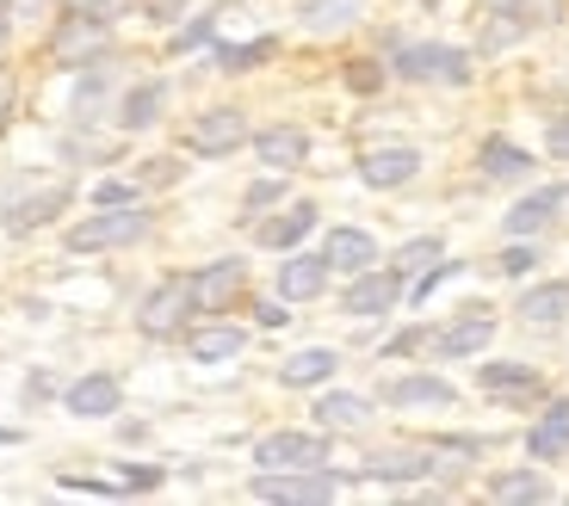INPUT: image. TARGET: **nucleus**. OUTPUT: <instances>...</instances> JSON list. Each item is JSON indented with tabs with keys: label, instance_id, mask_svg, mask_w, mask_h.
Listing matches in <instances>:
<instances>
[{
	"label": "nucleus",
	"instance_id": "nucleus-1",
	"mask_svg": "<svg viewBox=\"0 0 569 506\" xmlns=\"http://www.w3.org/2000/svg\"><path fill=\"white\" fill-rule=\"evenodd\" d=\"M149 235V211L137 204H106L100 216H87V223L69 229V247L74 253H106V247H130V241Z\"/></svg>",
	"mask_w": 569,
	"mask_h": 506
},
{
	"label": "nucleus",
	"instance_id": "nucleus-2",
	"mask_svg": "<svg viewBox=\"0 0 569 506\" xmlns=\"http://www.w3.org/2000/svg\"><path fill=\"white\" fill-rule=\"evenodd\" d=\"M397 74H402V81L465 87L470 81V57L458 50V43H402V50H397Z\"/></svg>",
	"mask_w": 569,
	"mask_h": 506
},
{
	"label": "nucleus",
	"instance_id": "nucleus-3",
	"mask_svg": "<svg viewBox=\"0 0 569 506\" xmlns=\"http://www.w3.org/2000/svg\"><path fill=\"white\" fill-rule=\"evenodd\" d=\"M341 494V476H328L322 464L316 469H260L254 476V500H291V506H316Z\"/></svg>",
	"mask_w": 569,
	"mask_h": 506
},
{
	"label": "nucleus",
	"instance_id": "nucleus-4",
	"mask_svg": "<svg viewBox=\"0 0 569 506\" xmlns=\"http://www.w3.org/2000/svg\"><path fill=\"white\" fill-rule=\"evenodd\" d=\"M402 272L397 266H366V272H353V284H347V296H341V310L347 315H359V322H371V315H390L397 310V296H402Z\"/></svg>",
	"mask_w": 569,
	"mask_h": 506
},
{
	"label": "nucleus",
	"instance_id": "nucleus-5",
	"mask_svg": "<svg viewBox=\"0 0 569 506\" xmlns=\"http://www.w3.org/2000/svg\"><path fill=\"white\" fill-rule=\"evenodd\" d=\"M100 50H106V13H81V7H74V13L57 26V38H50V57L69 62V69L100 62Z\"/></svg>",
	"mask_w": 569,
	"mask_h": 506
},
{
	"label": "nucleus",
	"instance_id": "nucleus-6",
	"mask_svg": "<svg viewBox=\"0 0 569 506\" xmlns=\"http://www.w3.org/2000/svg\"><path fill=\"white\" fill-rule=\"evenodd\" d=\"M254 464L260 469H316V464H328V438L322 433H267L254 445Z\"/></svg>",
	"mask_w": 569,
	"mask_h": 506
},
{
	"label": "nucleus",
	"instance_id": "nucleus-7",
	"mask_svg": "<svg viewBox=\"0 0 569 506\" xmlns=\"http://www.w3.org/2000/svg\"><path fill=\"white\" fill-rule=\"evenodd\" d=\"M199 310L192 303V279H173V284H161L156 296H142V310H137V327L149 340H161V334H180V322Z\"/></svg>",
	"mask_w": 569,
	"mask_h": 506
},
{
	"label": "nucleus",
	"instance_id": "nucleus-8",
	"mask_svg": "<svg viewBox=\"0 0 569 506\" xmlns=\"http://www.w3.org/2000/svg\"><path fill=\"white\" fill-rule=\"evenodd\" d=\"M242 284H248L242 260H211V266L192 272V303H199L204 315H217V310H229V303L242 296Z\"/></svg>",
	"mask_w": 569,
	"mask_h": 506
},
{
	"label": "nucleus",
	"instance_id": "nucleus-9",
	"mask_svg": "<svg viewBox=\"0 0 569 506\" xmlns=\"http://www.w3.org/2000/svg\"><path fill=\"white\" fill-rule=\"evenodd\" d=\"M186 142H192L199 155H229V149L248 142V118L236 112V105H217V112H204L199 124L186 130Z\"/></svg>",
	"mask_w": 569,
	"mask_h": 506
},
{
	"label": "nucleus",
	"instance_id": "nucleus-10",
	"mask_svg": "<svg viewBox=\"0 0 569 506\" xmlns=\"http://www.w3.org/2000/svg\"><path fill=\"white\" fill-rule=\"evenodd\" d=\"M489 340H496V315H489V310H465L458 322H446L440 334H433V352H440V358H465V352H483Z\"/></svg>",
	"mask_w": 569,
	"mask_h": 506
},
{
	"label": "nucleus",
	"instance_id": "nucleus-11",
	"mask_svg": "<svg viewBox=\"0 0 569 506\" xmlns=\"http://www.w3.org/2000/svg\"><path fill=\"white\" fill-rule=\"evenodd\" d=\"M557 211H563V185H539L532 198H520V204L501 216V229H508L513 241H532V235H545V229H551Z\"/></svg>",
	"mask_w": 569,
	"mask_h": 506
},
{
	"label": "nucleus",
	"instance_id": "nucleus-12",
	"mask_svg": "<svg viewBox=\"0 0 569 506\" xmlns=\"http://www.w3.org/2000/svg\"><path fill=\"white\" fill-rule=\"evenodd\" d=\"M254 155H260V168H272V173H298L303 161H310V136H303L298 124H272L254 136Z\"/></svg>",
	"mask_w": 569,
	"mask_h": 506
},
{
	"label": "nucleus",
	"instance_id": "nucleus-13",
	"mask_svg": "<svg viewBox=\"0 0 569 506\" xmlns=\"http://www.w3.org/2000/svg\"><path fill=\"white\" fill-rule=\"evenodd\" d=\"M328 291V260L322 253H291L279 266V296L284 303H316Z\"/></svg>",
	"mask_w": 569,
	"mask_h": 506
},
{
	"label": "nucleus",
	"instance_id": "nucleus-14",
	"mask_svg": "<svg viewBox=\"0 0 569 506\" xmlns=\"http://www.w3.org/2000/svg\"><path fill=\"white\" fill-rule=\"evenodd\" d=\"M118 377L112 371H87L81 383H69V414L74 421H106V414H118Z\"/></svg>",
	"mask_w": 569,
	"mask_h": 506
},
{
	"label": "nucleus",
	"instance_id": "nucleus-15",
	"mask_svg": "<svg viewBox=\"0 0 569 506\" xmlns=\"http://www.w3.org/2000/svg\"><path fill=\"white\" fill-rule=\"evenodd\" d=\"M415 173H421V149H366V161H359V180L378 185V192L409 185Z\"/></svg>",
	"mask_w": 569,
	"mask_h": 506
},
{
	"label": "nucleus",
	"instance_id": "nucleus-16",
	"mask_svg": "<svg viewBox=\"0 0 569 506\" xmlns=\"http://www.w3.org/2000/svg\"><path fill=\"white\" fill-rule=\"evenodd\" d=\"M322 260H328V272H366V266H378V241L366 235V229H328V241H322Z\"/></svg>",
	"mask_w": 569,
	"mask_h": 506
},
{
	"label": "nucleus",
	"instance_id": "nucleus-17",
	"mask_svg": "<svg viewBox=\"0 0 569 506\" xmlns=\"http://www.w3.org/2000/svg\"><path fill=\"white\" fill-rule=\"evenodd\" d=\"M385 402H390V408H452L458 389L446 377H397L385 389Z\"/></svg>",
	"mask_w": 569,
	"mask_h": 506
},
{
	"label": "nucleus",
	"instance_id": "nucleus-18",
	"mask_svg": "<svg viewBox=\"0 0 569 506\" xmlns=\"http://www.w3.org/2000/svg\"><path fill=\"white\" fill-rule=\"evenodd\" d=\"M527 451L539 464H557V457H563L569 451V402H551V408H545V421L527 433Z\"/></svg>",
	"mask_w": 569,
	"mask_h": 506
},
{
	"label": "nucleus",
	"instance_id": "nucleus-19",
	"mask_svg": "<svg viewBox=\"0 0 569 506\" xmlns=\"http://www.w3.org/2000/svg\"><path fill=\"white\" fill-rule=\"evenodd\" d=\"M335 371H341V352H335V346H310V352H298V358H284L279 377L291 383V389H310V383H328Z\"/></svg>",
	"mask_w": 569,
	"mask_h": 506
},
{
	"label": "nucleus",
	"instance_id": "nucleus-20",
	"mask_svg": "<svg viewBox=\"0 0 569 506\" xmlns=\"http://www.w3.org/2000/svg\"><path fill=\"white\" fill-rule=\"evenodd\" d=\"M316 229V204H291L284 216H272V223H260V247H298L303 235Z\"/></svg>",
	"mask_w": 569,
	"mask_h": 506
},
{
	"label": "nucleus",
	"instance_id": "nucleus-21",
	"mask_svg": "<svg viewBox=\"0 0 569 506\" xmlns=\"http://www.w3.org/2000/svg\"><path fill=\"white\" fill-rule=\"evenodd\" d=\"M161 105H168V81H142V87H130L118 124H124V130H149L161 118Z\"/></svg>",
	"mask_w": 569,
	"mask_h": 506
},
{
	"label": "nucleus",
	"instance_id": "nucleus-22",
	"mask_svg": "<svg viewBox=\"0 0 569 506\" xmlns=\"http://www.w3.org/2000/svg\"><path fill=\"white\" fill-rule=\"evenodd\" d=\"M316 421H322L328 433H353V426L371 421V402L366 395H322V402H316Z\"/></svg>",
	"mask_w": 569,
	"mask_h": 506
},
{
	"label": "nucleus",
	"instance_id": "nucleus-23",
	"mask_svg": "<svg viewBox=\"0 0 569 506\" xmlns=\"http://www.w3.org/2000/svg\"><path fill=\"white\" fill-rule=\"evenodd\" d=\"M366 19V0H303V26L310 31H347Z\"/></svg>",
	"mask_w": 569,
	"mask_h": 506
},
{
	"label": "nucleus",
	"instance_id": "nucleus-24",
	"mask_svg": "<svg viewBox=\"0 0 569 506\" xmlns=\"http://www.w3.org/2000/svg\"><path fill=\"white\" fill-rule=\"evenodd\" d=\"M527 173H532V155H527V149H513V142H483V180H501V185H508V180H527Z\"/></svg>",
	"mask_w": 569,
	"mask_h": 506
},
{
	"label": "nucleus",
	"instance_id": "nucleus-25",
	"mask_svg": "<svg viewBox=\"0 0 569 506\" xmlns=\"http://www.w3.org/2000/svg\"><path fill=\"white\" fill-rule=\"evenodd\" d=\"M513 315H527V322H539V327L545 322H563V315H569V284H532Z\"/></svg>",
	"mask_w": 569,
	"mask_h": 506
},
{
	"label": "nucleus",
	"instance_id": "nucleus-26",
	"mask_svg": "<svg viewBox=\"0 0 569 506\" xmlns=\"http://www.w3.org/2000/svg\"><path fill=\"white\" fill-rule=\"evenodd\" d=\"M248 346V334L242 327H199V334H192V358H199V365H217V358H236V352Z\"/></svg>",
	"mask_w": 569,
	"mask_h": 506
},
{
	"label": "nucleus",
	"instance_id": "nucleus-27",
	"mask_svg": "<svg viewBox=\"0 0 569 506\" xmlns=\"http://www.w3.org/2000/svg\"><path fill=\"white\" fill-rule=\"evenodd\" d=\"M427 457L421 451H378V457H371L366 464V476H378V482H415V476H427Z\"/></svg>",
	"mask_w": 569,
	"mask_h": 506
},
{
	"label": "nucleus",
	"instance_id": "nucleus-28",
	"mask_svg": "<svg viewBox=\"0 0 569 506\" xmlns=\"http://www.w3.org/2000/svg\"><path fill=\"white\" fill-rule=\"evenodd\" d=\"M489 494H496V500H551V482H545L539 469H508V476L489 482Z\"/></svg>",
	"mask_w": 569,
	"mask_h": 506
},
{
	"label": "nucleus",
	"instance_id": "nucleus-29",
	"mask_svg": "<svg viewBox=\"0 0 569 506\" xmlns=\"http://www.w3.org/2000/svg\"><path fill=\"white\" fill-rule=\"evenodd\" d=\"M106 99H112V74L100 62H87V81L74 87V124H93V112H100Z\"/></svg>",
	"mask_w": 569,
	"mask_h": 506
},
{
	"label": "nucleus",
	"instance_id": "nucleus-30",
	"mask_svg": "<svg viewBox=\"0 0 569 506\" xmlns=\"http://www.w3.org/2000/svg\"><path fill=\"white\" fill-rule=\"evenodd\" d=\"M483 389L489 395H539V377L527 365H483Z\"/></svg>",
	"mask_w": 569,
	"mask_h": 506
},
{
	"label": "nucleus",
	"instance_id": "nucleus-31",
	"mask_svg": "<svg viewBox=\"0 0 569 506\" xmlns=\"http://www.w3.org/2000/svg\"><path fill=\"white\" fill-rule=\"evenodd\" d=\"M69 204V192H43V198H31V204H19V211H7V223H13V235H26V229H38V223H50V216Z\"/></svg>",
	"mask_w": 569,
	"mask_h": 506
},
{
	"label": "nucleus",
	"instance_id": "nucleus-32",
	"mask_svg": "<svg viewBox=\"0 0 569 506\" xmlns=\"http://www.w3.org/2000/svg\"><path fill=\"white\" fill-rule=\"evenodd\" d=\"M433 260H446V247H440L433 235L402 241V247H397V272H402V279H415V272H421V266H433Z\"/></svg>",
	"mask_w": 569,
	"mask_h": 506
},
{
	"label": "nucleus",
	"instance_id": "nucleus-33",
	"mask_svg": "<svg viewBox=\"0 0 569 506\" xmlns=\"http://www.w3.org/2000/svg\"><path fill=\"white\" fill-rule=\"evenodd\" d=\"M272 57V38H260V43H236V50H217V69L223 74H248L254 62H267Z\"/></svg>",
	"mask_w": 569,
	"mask_h": 506
},
{
	"label": "nucleus",
	"instance_id": "nucleus-34",
	"mask_svg": "<svg viewBox=\"0 0 569 506\" xmlns=\"http://www.w3.org/2000/svg\"><path fill=\"white\" fill-rule=\"evenodd\" d=\"M532 266H539V260H532V247H527V241H520V247H508V253L496 260V272H508V279H527Z\"/></svg>",
	"mask_w": 569,
	"mask_h": 506
},
{
	"label": "nucleus",
	"instance_id": "nucleus-35",
	"mask_svg": "<svg viewBox=\"0 0 569 506\" xmlns=\"http://www.w3.org/2000/svg\"><path fill=\"white\" fill-rule=\"evenodd\" d=\"M347 87H353V93H378V87H385V69H378V62H353V69H347Z\"/></svg>",
	"mask_w": 569,
	"mask_h": 506
},
{
	"label": "nucleus",
	"instance_id": "nucleus-36",
	"mask_svg": "<svg viewBox=\"0 0 569 506\" xmlns=\"http://www.w3.org/2000/svg\"><path fill=\"white\" fill-rule=\"evenodd\" d=\"M211 31H217V19H211V13H204V19H192V26H186L180 38H173V50H199V43L211 38Z\"/></svg>",
	"mask_w": 569,
	"mask_h": 506
},
{
	"label": "nucleus",
	"instance_id": "nucleus-37",
	"mask_svg": "<svg viewBox=\"0 0 569 506\" xmlns=\"http://www.w3.org/2000/svg\"><path fill=\"white\" fill-rule=\"evenodd\" d=\"M279 192H284L279 180H254V185H248V198H242V204H248V211H260V204H279Z\"/></svg>",
	"mask_w": 569,
	"mask_h": 506
},
{
	"label": "nucleus",
	"instance_id": "nucleus-38",
	"mask_svg": "<svg viewBox=\"0 0 569 506\" xmlns=\"http://www.w3.org/2000/svg\"><path fill=\"white\" fill-rule=\"evenodd\" d=\"M93 204H137V192L118 185V180H106V185H93Z\"/></svg>",
	"mask_w": 569,
	"mask_h": 506
},
{
	"label": "nucleus",
	"instance_id": "nucleus-39",
	"mask_svg": "<svg viewBox=\"0 0 569 506\" xmlns=\"http://www.w3.org/2000/svg\"><path fill=\"white\" fill-rule=\"evenodd\" d=\"M545 149H551L557 161H569V118H557V124H551V136H545Z\"/></svg>",
	"mask_w": 569,
	"mask_h": 506
},
{
	"label": "nucleus",
	"instance_id": "nucleus-40",
	"mask_svg": "<svg viewBox=\"0 0 569 506\" xmlns=\"http://www.w3.org/2000/svg\"><path fill=\"white\" fill-rule=\"evenodd\" d=\"M254 322L260 327H284L291 315H284V303H254Z\"/></svg>",
	"mask_w": 569,
	"mask_h": 506
},
{
	"label": "nucleus",
	"instance_id": "nucleus-41",
	"mask_svg": "<svg viewBox=\"0 0 569 506\" xmlns=\"http://www.w3.org/2000/svg\"><path fill=\"white\" fill-rule=\"evenodd\" d=\"M156 482H161V469H130V476H124V488H156Z\"/></svg>",
	"mask_w": 569,
	"mask_h": 506
},
{
	"label": "nucleus",
	"instance_id": "nucleus-42",
	"mask_svg": "<svg viewBox=\"0 0 569 506\" xmlns=\"http://www.w3.org/2000/svg\"><path fill=\"white\" fill-rule=\"evenodd\" d=\"M69 7H81V13H118V0H69Z\"/></svg>",
	"mask_w": 569,
	"mask_h": 506
},
{
	"label": "nucleus",
	"instance_id": "nucleus-43",
	"mask_svg": "<svg viewBox=\"0 0 569 506\" xmlns=\"http://www.w3.org/2000/svg\"><path fill=\"white\" fill-rule=\"evenodd\" d=\"M180 7H186V0H149V13H156V19H173Z\"/></svg>",
	"mask_w": 569,
	"mask_h": 506
},
{
	"label": "nucleus",
	"instance_id": "nucleus-44",
	"mask_svg": "<svg viewBox=\"0 0 569 506\" xmlns=\"http://www.w3.org/2000/svg\"><path fill=\"white\" fill-rule=\"evenodd\" d=\"M7 112H13V87L0 81V124H7Z\"/></svg>",
	"mask_w": 569,
	"mask_h": 506
},
{
	"label": "nucleus",
	"instance_id": "nucleus-45",
	"mask_svg": "<svg viewBox=\"0 0 569 506\" xmlns=\"http://www.w3.org/2000/svg\"><path fill=\"white\" fill-rule=\"evenodd\" d=\"M0 445H19V433H0Z\"/></svg>",
	"mask_w": 569,
	"mask_h": 506
},
{
	"label": "nucleus",
	"instance_id": "nucleus-46",
	"mask_svg": "<svg viewBox=\"0 0 569 506\" xmlns=\"http://www.w3.org/2000/svg\"><path fill=\"white\" fill-rule=\"evenodd\" d=\"M0 43H7V13H0Z\"/></svg>",
	"mask_w": 569,
	"mask_h": 506
}]
</instances>
